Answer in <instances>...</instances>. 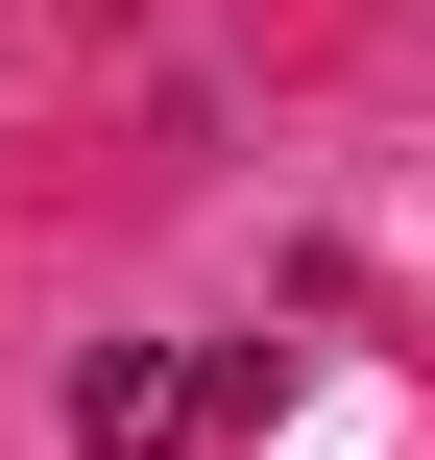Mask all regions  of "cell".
<instances>
[{"label": "cell", "mask_w": 435, "mask_h": 460, "mask_svg": "<svg viewBox=\"0 0 435 460\" xmlns=\"http://www.w3.org/2000/svg\"><path fill=\"white\" fill-rule=\"evenodd\" d=\"M170 437H218V388H194L170 340H97V364H73V460H170Z\"/></svg>", "instance_id": "obj_1"}]
</instances>
